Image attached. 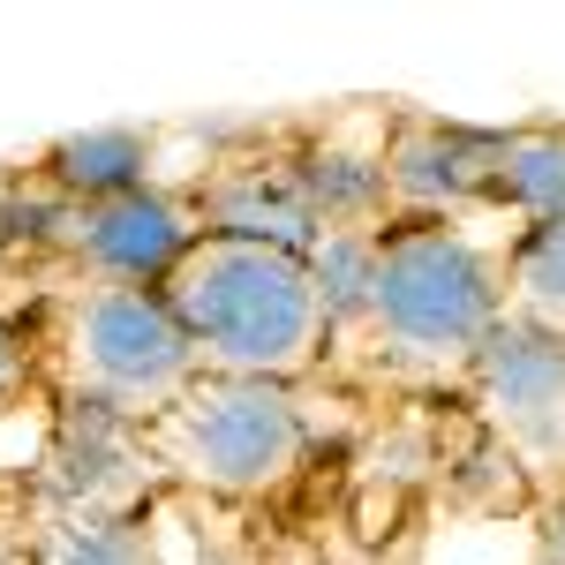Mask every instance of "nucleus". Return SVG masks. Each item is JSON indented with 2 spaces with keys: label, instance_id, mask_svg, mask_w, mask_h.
Wrapping results in <instances>:
<instances>
[{
  "label": "nucleus",
  "instance_id": "nucleus-1",
  "mask_svg": "<svg viewBox=\"0 0 565 565\" xmlns=\"http://www.w3.org/2000/svg\"><path fill=\"white\" fill-rule=\"evenodd\" d=\"M159 295L196 340V362L218 377H295L332 332L309 257L257 234L204 226Z\"/></svg>",
  "mask_w": 565,
  "mask_h": 565
},
{
  "label": "nucleus",
  "instance_id": "nucleus-2",
  "mask_svg": "<svg viewBox=\"0 0 565 565\" xmlns=\"http://www.w3.org/2000/svg\"><path fill=\"white\" fill-rule=\"evenodd\" d=\"M505 317V264L468 242L452 218H399L377 226L370 264V332L392 362L415 370H468L476 348Z\"/></svg>",
  "mask_w": 565,
  "mask_h": 565
},
{
  "label": "nucleus",
  "instance_id": "nucleus-3",
  "mask_svg": "<svg viewBox=\"0 0 565 565\" xmlns=\"http://www.w3.org/2000/svg\"><path fill=\"white\" fill-rule=\"evenodd\" d=\"M61 370L76 407L121 415V423H159L204 377L196 340L181 332L159 287H84L61 317Z\"/></svg>",
  "mask_w": 565,
  "mask_h": 565
},
{
  "label": "nucleus",
  "instance_id": "nucleus-4",
  "mask_svg": "<svg viewBox=\"0 0 565 565\" xmlns=\"http://www.w3.org/2000/svg\"><path fill=\"white\" fill-rule=\"evenodd\" d=\"M302 399L287 392V377H218V370H204L151 423V445L181 476L226 498H257L287 482L302 460Z\"/></svg>",
  "mask_w": 565,
  "mask_h": 565
},
{
  "label": "nucleus",
  "instance_id": "nucleus-5",
  "mask_svg": "<svg viewBox=\"0 0 565 565\" xmlns=\"http://www.w3.org/2000/svg\"><path fill=\"white\" fill-rule=\"evenodd\" d=\"M482 415L498 423L505 452L527 468H565V340L527 324V317H498V332L468 362Z\"/></svg>",
  "mask_w": 565,
  "mask_h": 565
},
{
  "label": "nucleus",
  "instance_id": "nucleus-6",
  "mask_svg": "<svg viewBox=\"0 0 565 565\" xmlns=\"http://www.w3.org/2000/svg\"><path fill=\"white\" fill-rule=\"evenodd\" d=\"M204 226L167 189H129L61 212V249L90 271V287H167Z\"/></svg>",
  "mask_w": 565,
  "mask_h": 565
},
{
  "label": "nucleus",
  "instance_id": "nucleus-7",
  "mask_svg": "<svg viewBox=\"0 0 565 565\" xmlns=\"http://www.w3.org/2000/svg\"><path fill=\"white\" fill-rule=\"evenodd\" d=\"M490 167H498V136L415 121L385 151V196H399L415 218H445L460 204H476V196H490Z\"/></svg>",
  "mask_w": 565,
  "mask_h": 565
},
{
  "label": "nucleus",
  "instance_id": "nucleus-8",
  "mask_svg": "<svg viewBox=\"0 0 565 565\" xmlns=\"http://www.w3.org/2000/svg\"><path fill=\"white\" fill-rule=\"evenodd\" d=\"M490 204H513L527 226H535V218H565V129H521V136H498Z\"/></svg>",
  "mask_w": 565,
  "mask_h": 565
},
{
  "label": "nucleus",
  "instance_id": "nucleus-9",
  "mask_svg": "<svg viewBox=\"0 0 565 565\" xmlns=\"http://www.w3.org/2000/svg\"><path fill=\"white\" fill-rule=\"evenodd\" d=\"M143 167H151V136L136 129H90L53 143V181L68 189V204L129 196V189H143Z\"/></svg>",
  "mask_w": 565,
  "mask_h": 565
},
{
  "label": "nucleus",
  "instance_id": "nucleus-10",
  "mask_svg": "<svg viewBox=\"0 0 565 565\" xmlns=\"http://www.w3.org/2000/svg\"><path fill=\"white\" fill-rule=\"evenodd\" d=\"M505 302L513 317L565 340V218H535L505 249Z\"/></svg>",
  "mask_w": 565,
  "mask_h": 565
},
{
  "label": "nucleus",
  "instance_id": "nucleus-11",
  "mask_svg": "<svg viewBox=\"0 0 565 565\" xmlns=\"http://www.w3.org/2000/svg\"><path fill=\"white\" fill-rule=\"evenodd\" d=\"M45 565H151V543L121 513H76L45 543Z\"/></svg>",
  "mask_w": 565,
  "mask_h": 565
},
{
  "label": "nucleus",
  "instance_id": "nucleus-12",
  "mask_svg": "<svg viewBox=\"0 0 565 565\" xmlns=\"http://www.w3.org/2000/svg\"><path fill=\"white\" fill-rule=\"evenodd\" d=\"M23 377H31V340L15 324H0V407L23 392Z\"/></svg>",
  "mask_w": 565,
  "mask_h": 565
}]
</instances>
